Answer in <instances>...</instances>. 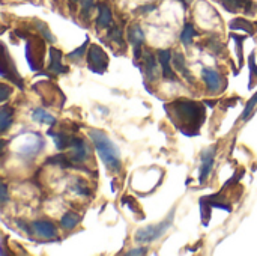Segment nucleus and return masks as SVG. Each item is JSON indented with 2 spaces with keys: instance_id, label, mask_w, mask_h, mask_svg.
Returning a JSON list of instances; mask_svg holds the SVG:
<instances>
[{
  "instance_id": "nucleus-6",
  "label": "nucleus",
  "mask_w": 257,
  "mask_h": 256,
  "mask_svg": "<svg viewBox=\"0 0 257 256\" xmlns=\"http://www.w3.org/2000/svg\"><path fill=\"white\" fill-rule=\"evenodd\" d=\"M202 77L208 86V89L212 92V94H217L220 91L224 89L226 83H224V78L220 75V72H217L215 69L212 68H203L202 69Z\"/></svg>"
},
{
  "instance_id": "nucleus-21",
  "label": "nucleus",
  "mask_w": 257,
  "mask_h": 256,
  "mask_svg": "<svg viewBox=\"0 0 257 256\" xmlns=\"http://www.w3.org/2000/svg\"><path fill=\"white\" fill-rule=\"evenodd\" d=\"M47 164H51V166H60V167H72V163L68 160V157L63 154V152H59L50 158H47L45 161Z\"/></svg>"
},
{
  "instance_id": "nucleus-26",
  "label": "nucleus",
  "mask_w": 257,
  "mask_h": 256,
  "mask_svg": "<svg viewBox=\"0 0 257 256\" xmlns=\"http://www.w3.org/2000/svg\"><path fill=\"white\" fill-rule=\"evenodd\" d=\"M108 36L113 39V41H116V44H123V41H122V33H120V30H119V27L117 26H113L111 27V30L108 32Z\"/></svg>"
},
{
  "instance_id": "nucleus-18",
  "label": "nucleus",
  "mask_w": 257,
  "mask_h": 256,
  "mask_svg": "<svg viewBox=\"0 0 257 256\" xmlns=\"http://www.w3.org/2000/svg\"><path fill=\"white\" fill-rule=\"evenodd\" d=\"M12 115H14V110L9 106H2V110H0V130H2V133H5L9 128V125L12 124Z\"/></svg>"
},
{
  "instance_id": "nucleus-20",
  "label": "nucleus",
  "mask_w": 257,
  "mask_h": 256,
  "mask_svg": "<svg viewBox=\"0 0 257 256\" xmlns=\"http://www.w3.org/2000/svg\"><path fill=\"white\" fill-rule=\"evenodd\" d=\"M78 222H80V216H77L72 211H68V213L63 214V217L60 220V225H62L63 229H68L69 231V229H74L78 225Z\"/></svg>"
},
{
  "instance_id": "nucleus-15",
  "label": "nucleus",
  "mask_w": 257,
  "mask_h": 256,
  "mask_svg": "<svg viewBox=\"0 0 257 256\" xmlns=\"http://www.w3.org/2000/svg\"><path fill=\"white\" fill-rule=\"evenodd\" d=\"M48 134L54 139V145L59 151H65V149L71 148L74 136H69L66 133H51V131Z\"/></svg>"
},
{
  "instance_id": "nucleus-24",
  "label": "nucleus",
  "mask_w": 257,
  "mask_h": 256,
  "mask_svg": "<svg viewBox=\"0 0 257 256\" xmlns=\"http://www.w3.org/2000/svg\"><path fill=\"white\" fill-rule=\"evenodd\" d=\"M257 106V92L248 100V103L245 104V109H244V112H242V115H241V119L242 121H247L250 116H251V113H253V110H254V107Z\"/></svg>"
},
{
  "instance_id": "nucleus-32",
  "label": "nucleus",
  "mask_w": 257,
  "mask_h": 256,
  "mask_svg": "<svg viewBox=\"0 0 257 256\" xmlns=\"http://www.w3.org/2000/svg\"><path fill=\"white\" fill-rule=\"evenodd\" d=\"M80 2H81V8H83V14H89L93 6V0H80Z\"/></svg>"
},
{
  "instance_id": "nucleus-37",
  "label": "nucleus",
  "mask_w": 257,
  "mask_h": 256,
  "mask_svg": "<svg viewBox=\"0 0 257 256\" xmlns=\"http://www.w3.org/2000/svg\"><path fill=\"white\" fill-rule=\"evenodd\" d=\"M256 24H257V23H256Z\"/></svg>"
},
{
  "instance_id": "nucleus-9",
  "label": "nucleus",
  "mask_w": 257,
  "mask_h": 256,
  "mask_svg": "<svg viewBox=\"0 0 257 256\" xmlns=\"http://www.w3.org/2000/svg\"><path fill=\"white\" fill-rule=\"evenodd\" d=\"M158 54V60L161 63V69H163V75L164 78L170 80V81H176V74L172 68V51L170 50H158L157 51Z\"/></svg>"
},
{
  "instance_id": "nucleus-23",
  "label": "nucleus",
  "mask_w": 257,
  "mask_h": 256,
  "mask_svg": "<svg viewBox=\"0 0 257 256\" xmlns=\"http://www.w3.org/2000/svg\"><path fill=\"white\" fill-rule=\"evenodd\" d=\"M196 35H197V32H196L194 26L190 24V23H187V24L184 26L182 33H181V41H182L185 45H190V44L193 42V38H194Z\"/></svg>"
},
{
  "instance_id": "nucleus-13",
  "label": "nucleus",
  "mask_w": 257,
  "mask_h": 256,
  "mask_svg": "<svg viewBox=\"0 0 257 256\" xmlns=\"http://www.w3.org/2000/svg\"><path fill=\"white\" fill-rule=\"evenodd\" d=\"M32 226H33V231L44 238H54L57 235V229L51 222L39 220V222H35Z\"/></svg>"
},
{
  "instance_id": "nucleus-8",
  "label": "nucleus",
  "mask_w": 257,
  "mask_h": 256,
  "mask_svg": "<svg viewBox=\"0 0 257 256\" xmlns=\"http://www.w3.org/2000/svg\"><path fill=\"white\" fill-rule=\"evenodd\" d=\"M42 148H44V140L39 136H33L32 139H27L24 142L23 148L18 149V154L26 157V158H30V157L38 155Z\"/></svg>"
},
{
  "instance_id": "nucleus-4",
  "label": "nucleus",
  "mask_w": 257,
  "mask_h": 256,
  "mask_svg": "<svg viewBox=\"0 0 257 256\" xmlns=\"http://www.w3.org/2000/svg\"><path fill=\"white\" fill-rule=\"evenodd\" d=\"M87 66L90 71H93L96 74H102L108 66L107 53L96 44H92L87 51Z\"/></svg>"
},
{
  "instance_id": "nucleus-30",
  "label": "nucleus",
  "mask_w": 257,
  "mask_h": 256,
  "mask_svg": "<svg viewBox=\"0 0 257 256\" xmlns=\"http://www.w3.org/2000/svg\"><path fill=\"white\" fill-rule=\"evenodd\" d=\"M0 91H2L0 101H2V103H5V101H6V98H8V97H9V94H11V88H9L8 84L2 83V84H0Z\"/></svg>"
},
{
  "instance_id": "nucleus-5",
  "label": "nucleus",
  "mask_w": 257,
  "mask_h": 256,
  "mask_svg": "<svg viewBox=\"0 0 257 256\" xmlns=\"http://www.w3.org/2000/svg\"><path fill=\"white\" fill-rule=\"evenodd\" d=\"M215 152H217V145H212L211 148L205 149L202 154V160H200V175H199V181L200 184H203L214 166V160H215Z\"/></svg>"
},
{
  "instance_id": "nucleus-11",
  "label": "nucleus",
  "mask_w": 257,
  "mask_h": 256,
  "mask_svg": "<svg viewBox=\"0 0 257 256\" xmlns=\"http://www.w3.org/2000/svg\"><path fill=\"white\" fill-rule=\"evenodd\" d=\"M71 149H72V160L74 161H84L90 157V151H89L87 145L84 143V140H81L78 137L72 139Z\"/></svg>"
},
{
  "instance_id": "nucleus-12",
  "label": "nucleus",
  "mask_w": 257,
  "mask_h": 256,
  "mask_svg": "<svg viewBox=\"0 0 257 256\" xmlns=\"http://www.w3.org/2000/svg\"><path fill=\"white\" fill-rule=\"evenodd\" d=\"M220 3L224 6L226 11L229 12H239V11H244V12H253L251 8L254 6L250 0H220Z\"/></svg>"
},
{
  "instance_id": "nucleus-33",
  "label": "nucleus",
  "mask_w": 257,
  "mask_h": 256,
  "mask_svg": "<svg viewBox=\"0 0 257 256\" xmlns=\"http://www.w3.org/2000/svg\"><path fill=\"white\" fill-rule=\"evenodd\" d=\"M0 193H2V204H6V202H8V189H6L5 184H2Z\"/></svg>"
},
{
  "instance_id": "nucleus-35",
  "label": "nucleus",
  "mask_w": 257,
  "mask_h": 256,
  "mask_svg": "<svg viewBox=\"0 0 257 256\" xmlns=\"http://www.w3.org/2000/svg\"><path fill=\"white\" fill-rule=\"evenodd\" d=\"M179 2H182V5H184L185 8H188V6L191 5V2H193V0H179Z\"/></svg>"
},
{
  "instance_id": "nucleus-31",
  "label": "nucleus",
  "mask_w": 257,
  "mask_h": 256,
  "mask_svg": "<svg viewBox=\"0 0 257 256\" xmlns=\"http://www.w3.org/2000/svg\"><path fill=\"white\" fill-rule=\"evenodd\" d=\"M248 66H250V72H251V77H253V74H256V75H257L256 56H254V53H251V54H250V57H248Z\"/></svg>"
},
{
  "instance_id": "nucleus-36",
  "label": "nucleus",
  "mask_w": 257,
  "mask_h": 256,
  "mask_svg": "<svg viewBox=\"0 0 257 256\" xmlns=\"http://www.w3.org/2000/svg\"><path fill=\"white\" fill-rule=\"evenodd\" d=\"M72 2H75V0H72Z\"/></svg>"
},
{
  "instance_id": "nucleus-22",
  "label": "nucleus",
  "mask_w": 257,
  "mask_h": 256,
  "mask_svg": "<svg viewBox=\"0 0 257 256\" xmlns=\"http://www.w3.org/2000/svg\"><path fill=\"white\" fill-rule=\"evenodd\" d=\"M173 63H175V66L179 69V72L188 78V81H193V80H194V78L190 75V71H188V69H187V66H185V59H184V54H181V53H176V54L173 56Z\"/></svg>"
},
{
  "instance_id": "nucleus-3",
  "label": "nucleus",
  "mask_w": 257,
  "mask_h": 256,
  "mask_svg": "<svg viewBox=\"0 0 257 256\" xmlns=\"http://www.w3.org/2000/svg\"><path fill=\"white\" fill-rule=\"evenodd\" d=\"M173 219H175V210L170 211V216H167L163 222L155 223V225H149L146 228H142L136 232V241L137 243H154L157 240H160L173 225Z\"/></svg>"
},
{
  "instance_id": "nucleus-28",
  "label": "nucleus",
  "mask_w": 257,
  "mask_h": 256,
  "mask_svg": "<svg viewBox=\"0 0 257 256\" xmlns=\"http://www.w3.org/2000/svg\"><path fill=\"white\" fill-rule=\"evenodd\" d=\"M36 26H38V29H41L42 30V33H44V36L50 41V42H54V38H53V35L50 33V30L47 29V26L44 24V23H41V21H36Z\"/></svg>"
},
{
  "instance_id": "nucleus-14",
  "label": "nucleus",
  "mask_w": 257,
  "mask_h": 256,
  "mask_svg": "<svg viewBox=\"0 0 257 256\" xmlns=\"http://www.w3.org/2000/svg\"><path fill=\"white\" fill-rule=\"evenodd\" d=\"M143 59H145V68H146V75L151 78V81H155L157 80V75H158V71H157V60H155V56L151 53V51H145L143 53Z\"/></svg>"
},
{
  "instance_id": "nucleus-27",
  "label": "nucleus",
  "mask_w": 257,
  "mask_h": 256,
  "mask_svg": "<svg viewBox=\"0 0 257 256\" xmlns=\"http://www.w3.org/2000/svg\"><path fill=\"white\" fill-rule=\"evenodd\" d=\"M232 38L238 44V60H239V66H242V42H244V38H241L238 35H232Z\"/></svg>"
},
{
  "instance_id": "nucleus-2",
  "label": "nucleus",
  "mask_w": 257,
  "mask_h": 256,
  "mask_svg": "<svg viewBox=\"0 0 257 256\" xmlns=\"http://www.w3.org/2000/svg\"><path fill=\"white\" fill-rule=\"evenodd\" d=\"M89 137L93 142L96 152L99 154V157L104 161V164L107 166V169H110L114 174L120 172V169H122L120 152L116 148V145L110 140V137L99 130H90Z\"/></svg>"
},
{
  "instance_id": "nucleus-25",
  "label": "nucleus",
  "mask_w": 257,
  "mask_h": 256,
  "mask_svg": "<svg viewBox=\"0 0 257 256\" xmlns=\"http://www.w3.org/2000/svg\"><path fill=\"white\" fill-rule=\"evenodd\" d=\"M87 45H89V38L86 39V42L81 45V47H78L77 50H74V51H71L66 57L68 59H71V60H81L83 57H84V54H86V48H87Z\"/></svg>"
},
{
  "instance_id": "nucleus-10",
  "label": "nucleus",
  "mask_w": 257,
  "mask_h": 256,
  "mask_svg": "<svg viewBox=\"0 0 257 256\" xmlns=\"http://www.w3.org/2000/svg\"><path fill=\"white\" fill-rule=\"evenodd\" d=\"M48 54H50V65H48V69L54 74H65L68 72V66L62 65V51L54 48V47H50L48 50Z\"/></svg>"
},
{
  "instance_id": "nucleus-29",
  "label": "nucleus",
  "mask_w": 257,
  "mask_h": 256,
  "mask_svg": "<svg viewBox=\"0 0 257 256\" xmlns=\"http://www.w3.org/2000/svg\"><path fill=\"white\" fill-rule=\"evenodd\" d=\"M75 184H77L78 189H74V192H77V193H80V195H84V196H89V190H87L86 184H84L81 180H77Z\"/></svg>"
},
{
  "instance_id": "nucleus-17",
  "label": "nucleus",
  "mask_w": 257,
  "mask_h": 256,
  "mask_svg": "<svg viewBox=\"0 0 257 256\" xmlns=\"http://www.w3.org/2000/svg\"><path fill=\"white\" fill-rule=\"evenodd\" d=\"M32 118H33V121H36L39 124H45L48 127H53L56 124V118L51 116L50 113H47L44 109H35L32 113Z\"/></svg>"
},
{
  "instance_id": "nucleus-34",
  "label": "nucleus",
  "mask_w": 257,
  "mask_h": 256,
  "mask_svg": "<svg viewBox=\"0 0 257 256\" xmlns=\"http://www.w3.org/2000/svg\"><path fill=\"white\" fill-rule=\"evenodd\" d=\"M148 253V250L145 249V247H139V249H133V250H130L126 255H146Z\"/></svg>"
},
{
  "instance_id": "nucleus-19",
  "label": "nucleus",
  "mask_w": 257,
  "mask_h": 256,
  "mask_svg": "<svg viewBox=\"0 0 257 256\" xmlns=\"http://www.w3.org/2000/svg\"><path fill=\"white\" fill-rule=\"evenodd\" d=\"M229 27H230L232 30H244V32H247V33H250V35L254 33V26H253V23H250V21L245 20V18H235V20L230 23Z\"/></svg>"
},
{
  "instance_id": "nucleus-7",
  "label": "nucleus",
  "mask_w": 257,
  "mask_h": 256,
  "mask_svg": "<svg viewBox=\"0 0 257 256\" xmlns=\"http://www.w3.org/2000/svg\"><path fill=\"white\" fill-rule=\"evenodd\" d=\"M128 39L134 47V57L139 59L142 56V45L145 42V33L139 24H133L128 27Z\"/></svg>"
},
{
  "instance_id": "nucleus-1",
  "label": "nucleus",
  "mask_w": 257,
  "mask_h": 256,
  "mask_svg": "<svg viewBox=\"0 0 257 256\" xmlns=\"http://www.w3.org/2000/svg\"><path fill=\"white\" fill-rule=\"evenodd\" d=\"M166 110L173 124L188 136H196L206 119V110L203 104L188 100H178L175 103H170Z\"/></svg>"
},
{
  "instance_id": "nucleus-16",
  "label": "nucleus",
  "mask_w": 257,
  "mask_h": 256,
  "mask_svg": "<svg viewBox=\"0 0 257 256\" xmlns=\"http://www.w3.org/2000/svg\"><path fill=\"white\" fill-rule=\"evenodd\" d=\"M98 11H99V15H98V20H96V23H98V26L99 27H108L110 24H111V11H110V8L107 6V5H104V3H99L98 5Z\"/></svg>"
}]
</instances>
